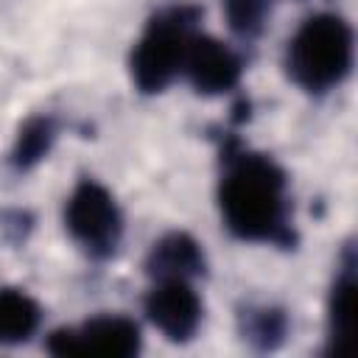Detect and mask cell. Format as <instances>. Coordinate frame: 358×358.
Segmentation results:
<instances>
[{
  "label": "cell",
  "instance_id": "cell-9",
  "mask_svg": "<svg viewBox=\"0 0 358 358\" xmlns=\"http://www.w3.org/2000/svg\"><path fill=\"white\" fill-rule=\"evenodd\" d=\"M204 268H207L204 249L187 232L162 235L145 257V271L154 280H193L201 277Z\"/></svg>",
  "mask_w": 358,
  "mask_h": 358
},
{
  "label": "cell",
  "instance_id": "cell-12",
  "mask_svg": "<svg viewBox=\"0 0 358 358\" xmlns=\"http://www.w3.org/2000/svg\"><path fill=\"white\" fill-rule=\"evenodd\" d=\"M56 134H59V123L53 115H34L28 117L20 131H17V140L11 145V168L17 173H25L31 168H36L53 148L56 143Z\"/></svg>",
  "mask_w": 358,
  "mask_h": 358
},
{
  "label": "cell",
  "instance_id": "cell-11",
  "mask_svg": "<svg viewBox=\"0 0 358 358\" xmlns=\"http://www.w3.org/2000/svg\"><path fill=\"white\" fill-rule=\"evenodd\" d=\"M39 305L17 288H0V347L25 344L39 327Z\"/></svg>",
  "mask_w": 358,
  "mask_h": 358
},
{
  "label": "cell",
  "instance_id": "cell-13",
  "mask_svg": "<svg viewBox=\"0 0 358 358\" xmlns=\"http://www.w3.org/2000/svg\"><path fill=\"white\" fill-rule=\"evenodd\" d=\"M221 6H224L229 28L238 36L252 39L260 34L266 11H268V0H221Z\"/></svg>",
  "mask_w": 358,
  "mask_h": 358
},
{
  "label": "cell",
  "instance_id": "cell-8",
  "mask_svg": "<svg viewBox=\"0 0 358 358\" xmlns=\"http://www.w3.org/2000/svg\"><path fill=\"white\" fill-rule=\"evenodd\" d=\"M352 330H355V255L352 246H347L336 268V280L327 299V352L344 355L352 344Z\"/></svg>",
  "mask_w": 358,
  "mask_h": 358
},
{
  "label": "cell",
  "instance_id": "cell-1",
  "mask_svg": "<svg viewBox=\"0 0 358 358\" xmlns=\"http://www.w3.org/2000/svg\"><path fill=\"white\" fill-rule=\"evenodd\" d=\"M224 173L218 185V204L227 229L252 243H274L291 249L296 243L282 168L257 151L229 140L221 151Z\"/></svg>",
  "mask_w": 358,
  "mask_h": 358
},
{
  "label": "cell",
  "instance_id": "cell-3",
  "mask_svg": "<svg viewBox=\"0 0 358 358\" xmlns=\"http://www.w3.org/2000/svg\"><path fill=\"white\" fill-rule=\"evenodd\" d=\"M196 20L199 8L187 3L162 8L148 20L129 59L131 81L143 95L162 92L179 76Z\"/></svg>",
  "mask_w": 358,
  "mask_h": 358
},
{
  "label": "cell",
  "instance_id": "cell-5",
  "mask_svg": "<svg viewBox=\"0 0 358 358\" xmlns=\"http://www.w3.org/2000/svg\"><path fill=\"white\" fill-rule=\"evenodd\" d=\"M48 352L73 355H103V358H131L140 352V327L129 316H95L78 330L62 327L48 336Z\"/></svg>",
  "mask_w": 358,
  "mask_h": 358
},
{
  "label": "cell",
  "instance_id": "cell-4",
  "mask_svg": "<svg viewBox=\"0 0 358 358\" xmlns=\"http://www.w3.org/2000/svg\"><path fill=\"white\" fill-rule=\"evenodd\" d=\"M64 227L73 241L92 257L115 255L123 235V218L112 193L92 179L76 185L70 193L64 207Z\"/></svg>",
  "mask_w": 358,
  "mask_h": 358
},
{
  "label": "cell",
  "instance_id": "cell-10",
  "mask_svg": "<svg viewBox=\"0 0 358 358\" xmlns=\"http://www.w3.org/2000/svg\"><path fill=\"white\" fill-rule=\"evenodd\" d=\"M238 333L252 350L271 352L288 336V316L274 305H246L238 313Z\"/></svg>",
  "mask_w": 358,
  "mask_h": 358
},
{
  "label": "cell",
  "instance_id": "cell-14",
  "mask_svg": "<svg viewBox=\"0 0 358 358\" xmlns=\"http://www.w3.org/2000/svg\"><path fill=\"white\" fill-rule=\"evenodd\" d=\"M3 229L11 235V241H22L31 229V215L22 213V210H11V213H3Z\"/></svg>",
  "mask_w": 358,
  "mask_h": 358
},
{
  "label": "cell",
  "instance_id": "cell-7",
  "mask_svg": "<svg viewBox=\"0 0 358 358\" xmlns=\"http://www.w3.org/2000/svg\"><path fill=\"white\" fill-rule=\"evenodd\" d=\"M187 81L201 95H221L238 87L241 81V59L232 48L213 36H190L185 64H182Z\"/></svg>",
  "mask_w": 358,
  "mask_h": 358
},
{
  "label": "cell",
  "instance_id": "cell-6",
  "mask_svg": "<svg viewBox=\"0 0 358 358\" xmlns=\"http://www.w3.org/2000/svg\"><path fill=\"white\" fill-rule=\"evenodd\" d=\"M145 313L168 341L185 344L201 324V299L190 280H157L145 296Z\"/></svg>",
  "mask_w": 358,
  "mask_h": 358
},
{
  "label": "cell",
  "instance_id": "cell-2",
  "mask_svg": "<svg viewBox=\"0 0 358 358\" xmlns=\"http://www.w3.org/2000/svg\"><path fill=\"white\" fill-rule=\"evenodd\" d=\"M352 48V28L344 17L313 14L296 28L288 42V76L299 90L324 95L350 76Z\"/></svg>",
  "mask_w": 358,
  "mask_h": 358
}]
</instances>
